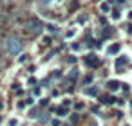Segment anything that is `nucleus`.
<instances>
[{"mask_svg":"<svg viewBox=\"0 0 132 126\" xmlns=\"http://www.w3.org/2000/svg\"><path fill=\"white\" fill-rule=\"evenodd\" d=\"M22 47H24V43H22V40H20L18 36H7V38L4 40V49H6V52H7L9 56L18 54V52L22 51Z\"/></svg>","mask_w":132,"mask_h":126,"instance_id":"1","label":"nucleus"},{"mask_svg":"<svg viewBox=\"0 0 132 126\" xmlns=\"http://www.w3.org/2000/svg\"><path fill=\"white\" fill-rule=\"evenodd\" d=\"M26 27H27V31H29V33H33V34H40V33L44 31V27H45V25H44L38 18H31V20H27Z\"/></svg>","mask_w":132,"mask_h":126,"instance_id":"2","label":"nucleus"},{"mask_svg":"<svg viewBox=\"0 0 132 126\" xmlns=\"http://www.w3.org/2000/svg\"><path fill=\"white\" fill-rule=\"evenodd\" d=\"M83 61H85V65H87V67H98V65H100V60H98V56H96V54H87Z\"/></svg>","mask_w":132,"mask_h":126,"instance_id":"3","label":"nucleus"},{"mask_svg":"<svg viewBox=\"0 0 132 126\" xmlns=\"http://www.w3.org/2000/svg\"><path fill=\"white\" fill-rule=\"evenodd\" d=\"M127 63H128L127 56H121V58H118V60H116V69H118V72H121V69H123Z\"/></svg>","mask_w":132,"mask_h":126,"instance_id":"4","label":"nucleus"},{"mask_svg":"<svg viewBox=\"0 0 132 126\" xmlns=\"http://www.w3.org/2000/svg\"><path fill=\"white\" fill-rule=\"evenodd\" d=\"M119 43H114V45H110L109 47V54H116V52H119Z\"/></svg>","mask_w":132,"mask_h":126,"instance_id":"5","label":"nucleus"},{"mask_svg":"<svg viewBox=\"0 0 132 126\" xmlns=\"http://www.w3.org/2000/svg\"><path fill=\"white\" fill-rule=\"evenodd\" d=\"M107 88H109V90H118V88H119V83H118V81H109V83H107Z\"/></svg>","mask_w":132,"mask_h":126,"instance_id":"6","label":"nucleus"},{"mask_svg":"<svg viewBox=\"0 0 132 126\" xmlns=\"http://www.w3.org/2000/svg\"><path fill=\"white\" fill-rule=\"evenodd\" d=\"M85 94H87V95H96V94H98V86H90V88H87Z\"/></svg>","mask_w":132,"mask_h":126,"instance_id":"7","label":"nucleus"},{"mask_svg":"<svg viewBox=\"0 0 132 126\" xmlns=\"http://www.w3.org/2000/svg\"><path fill=\"white\" fill-rule=\"evenodd\" d=\"M56 112H58V115H67V106H58V108H54Z\"/></svg>","mask_w":132,"mask_h":126,"instance_id":"8","label":"nucleus"},{"mask_svg":"<svg viewBox=\"0 0 132 126\" xmlns=\"http://www.w3.org/2000/svg\"><path fill=\"white\" fill-rule=\"evenodd\" d=\"M101 103H114V97H110V95H103V97H101Z\"/></svg>","mask_w":132,"mask_h":126,"instance_id":"9","label":"nucleus"},{"mask_svg":"<svg viewBox=\"0 0 132 126\" xmlns=\"http://www.w3.org/2000/svg\"><path fill=\"white\" fill-rule=\"evenodd\" d=\"M69 77H71V79L74 81V79L78 77V70H74V69H72V70H71V74H69Z\"/></svg>","mask_w":132,"mask_h":126,"instance_id":"10","label":"nucleus"},{"mask_svg":"<svg viewBox=\"0 0 132 126\" xmlns=\"http://www.w3.org/2000/svg\"><path fill=\"white\" fill-rule=\"evenodd\" d=\"M101 11L107 13V11H109V4H101Z\"/></svg>","mask_w":132,"mask_h":126,"instance_id":"11","label":"nucleus"},{"mask_svg":"<svg viewBox=\"0 0 132 126\" xmlns=\"http://www.w3.org/2000/svg\"><path fill=\"white\" fill-rule=\"evenodd\" d=\"M112 13H114V15H112V18H114V20H118V18L121 16V15H119V11H112Z\"/></svg>","mask_w":132,"mask_h":126,"instance_id":"12","label":"nucleus"},{"mask_svg":"<svg viewBox=\"0 0 132 126\" xmlns=\"http://www.w3.org/2000/svg\"><path fill=\"white\" fill-rule=\"evenodd\" d=\"M85 20H87V16H85V15H81V16H78V22H80V24H83Z\"/></svg>","mask_w":132,"mask_h":126,"instance_id":"13","label":"nucleus"},{"mask_svg":"<svg viewBox=\"0 0 132 126\" xmlns=\"http://www.w3.org/2000/svg\"><path fill=\"white\" fill-rule=\"evenodd\" d=\"M47 31H49V33H56V27H54V25H47Z\"/></svg>","mask_w":132,"mask_h":126,"instance_id":"14","label":"nucleus"},{"mask_svg":"<svg viewBox=\"0 0 132 126\" xmlns=\"http://www.w3.org/2000/svg\"><path fill=\"white\" fill-rule=\"evenodd\" d=\"M92 81V76H87L85 79H83V85H87V83H90Z\"/></svg>","mask_w":132,"mask_h":126,"instance_id":"15","label":"nucleus"},{"mask_svg":"<svg viewBox=\"0 0 132 126\" xmlns=\"http://www.w3.org/2000/svg\"><path fill=\"white\" fill-rule=\"evenodd\" d=\"M38 119H40V121H42V122H45V121H47V119H49V115H47V113H44V115H42V117H38Z\"/></svg>","mask_w":132,"mask_h":126,"instance_id":"16","label":"nucleus"},{"mask_svg":"<svg viewBox=\"0 0 132 126\" xmlns=\"http://www.w3.org/2000/svg\"><path fill=\"white\" fill-rule=\"evenodd\" d=\"M67 61H69V63H76V58H74V56H71V58H69Z\"/></svg>","mask_w":132,"mask_h":126,"instance_id":"17","label":"nucleus"},{"mask_svg":"<svg viewBox=\"0 0 132 126\" xmlns=\"http://www.w3.org/2000/svg\"><path fill=\"white\" fill-rule=\"evenodd\" d=\"M35 94H36V95H40V94H42V88H38V86H36V88H35Z\"/></svg>","mask_w":132,"mask_h":126,"instance_id":"18","label":"nucleus"},{"mask_svg":"<svg viewBox=\"0 0 132 126\" xmlns=\"http://www.w3.org/2000/svg\"><path fill=\"white\" fill-rule=\"evenodd\" d=\"M24 103H26V104H27V106H29V104H33V99H31V97H29V99H26V101H24Z\"/></svg>","mask_w":132,"mask_h":126,"instance_id":"19","label":"nucleus"},{"mask_svg":"<svg viewBox=\"0 0 132 126\" xmlns=\"http://www.w3.org/2000/svg\"><path fill=\"white\" fill-rule=\"evenodd\" d=\"M83 108V103H76V110H81Z\"/></svg>","mask_w":132,"mask_h":126,"instance_id":"20","label":"nucleus"},{"mask_svg":"<svg viewBox=\"0 0 132 126\" xmlns=\"http://www.w3.org/2000/svg\"><path fill=\"white\" fill-rule=\"evenodd\" d=\"M53 126H60V121H56V119H53Z\"/></svg>","mask_w":132,"mask_h":126,"instance_id":"21","label":"nucleus"},{"mask_svg":"<svg viewBox=\"0 0 132 126\" xmlns=\"http://www.w3.org/2000/svg\"><path fill=\"white\" fill-rule=\"evenodd\" d=\"M40 2H42V4H49V2H51V0H40Z\"/></svg>","mask_w":132,"mask_h":126,"instance_id":"22","label":"nucleus"},{"mask_svg":"<svg viewBox=\"0 0 132 126\" xmlns=\"http://www.w3.org/2000/svg\"><path fill=\"white\" fill-rule=\"evenodd\" d=\"M2 106H4V104H2V103H0V110H2Z\"/></svg>","mask_w":132,"mask_h":126,"instance_id":"23","label":"nucleus"}]
</instances>
